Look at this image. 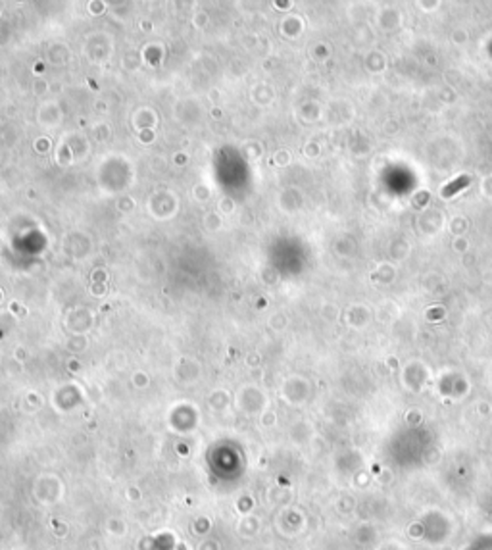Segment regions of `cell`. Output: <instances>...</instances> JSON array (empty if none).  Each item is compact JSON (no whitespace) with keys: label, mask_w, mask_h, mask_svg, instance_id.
<instances>
[{"label":"cell","mask_w":492,"mask_h":550,"mask_svg":"<svg viewBox=\"0 0 492 550\" xmlns=\"http://www.w3.org/2000/svg\"><path fill=\"white\" fill-rule=\"evenodd\" d=\"M469 181H471V179H469V177H466V175H464V177H458V179H454L452 183H448L444 189H442V196H446V198H448V196H452V194H456V192L461 191L464 187H467V185H469Z\"/></svg>","instance_id":"6da1fadb"}]
</instances>
